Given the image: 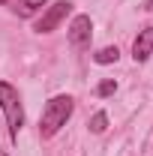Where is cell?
Masks as SVG:
<instances>
[{
  "label": "cell",
  "instance_id": "6da1fadb",
  "mask_svg": "<svg viewBox=\"0 0 153 156\" xmlns=\"http://www.w3.org/2000/svg\"><path fill=\"white\" fill-rule=\"evenodd\" d=\"M72 108H75L72 96H51L42 108V117H39V135L42 138L57 135V129L66 126V120L72 117Z\"/></svg>",
  "mask_w": 153,
  "mask_h": 156
},
{
  "label": "cell",
  "instance_id": "7a4b0ae2",
  "mask_svg": "<svg viewBox=\"0 0 153 156\" xmlns=\"http://www.w3.org/2000/svg\"><path fill=\"white\" fill-rule=\"evenodd\" d=\"M0 108L6 114V126H9V135L18 138L21 126H24V108H21V96L18 90L6 81H0Z\"/></svg>",
  "mask_w": 153,
  "mask_h": 156
},
{
  "label": "cell",
  "instance_id": "3957f363",
  "mask_svg": "<svg viewBox=\"0 0 153 156\" xmlns=\"http://www.w3.org/2000/svg\"><path fill=\"white\" fill-rule=\"evenodd\" d=\"M72 12V3L69 0H57V3H51L45 12H42V18L36 21V33H51V30H57V24L66 15Z\"/></svg>",
  "mask_w": 153,
  "mask_h": 156
},
{
  "label": "cell",
  "instance_id": "277c9868",
  "mask_svg": "<svg viewBox=\"0 0 153 156\" xmlns=\"http://www.w3.org/2000/svg\"><path fill=\"white\" fill-rule=\"evenodd\" d=\"M90 36H93V21H90V15H75L72 24H69V45L72 48H87L90 45Z\"/></svg>",
  "mask_w": 153,
  "mask_h": 156
},
{
  "label": "cell",
  "instance_id": "5b68a950",
  "mask_svg": "<svg viewBox=\"0 0 153 156\" xmlns=\"http://www.w3.org/2000/svg\"><path fill=\"white\" fill-rule=\"evenodd\" d=\"M150 54H153V27H144L138 33V39H135V45H132V57H135V63H141Z\"/></svg>",
  "mask_w": 153,
  "mask_h": 156
},
{
  "label": "cell",
  "instance_id": "8992f818",
  "mask_svg": "<svg viewBox=\"0 0 153 156\" xmlns=\"http://www.w3.org/2000/svg\"><path fill=\"white\" fill-rule=\"evenodd\" d=\"M45 3H48V0H15V6H12V9L18 12L21 18H30V15H36Z\"/></svg>",
  "mask_w": 153,
  "mask_h": 156
},
{
  "label": "cell",
  "instance_id": "52a82bcc",
  "mask_svg": "<svg viewBox=\"0 0 153 156\" xmlns=\"http://www.w3.org/2000/svg\"><path fill=\"white\" fill-rule=\"evenodd\" d=\"M117 57H120L117 45H108V48H99V51L93 54V60L99 63V66H108V63H117Z\"/></svg>",
  "mask_w": 153,
  "mask_h": 156
},
{
  "label": "cell",
  "instance_id": "ba28073f",
  "mask_svg": "<svg viewBox=\"0 0 153 156\" xmlns=\"http://www.w3.org/2000/svg\"><path fill=\"white\" fill-rule=\"evenodd\" d=\"M105 129H108V114H105V111H96V114L90 117V132L99 135V132H105Z\"/></svg>",
  "mask_w": 153,
  "mask_h": 156
},
{
  "label": "cell",
  "instance_id": "9c48e42d",
  "mask_svg": "<svg viewBox=\"0 0 153 156\" xmlns=\"http://www.w3.org/2000/svg\"><path fill=\"white\" fill-rule=\"evenodd\" d=\"M114 90H117V81H114V78H105V81L96 87V96H111Z\"/></svg>",
  "mask_w": 153,
  "mask_h": 156
},
{
  "label": "cell",
  "instance_id": "30bf717a",
  "mask_svg": "<svg viewBox=\"0 0 153 156\" xmlns=\"http://www.w3.org/2000/svg\"><path fill=\"white\" fill-rule=\"evenodd\" d=\"M147 6H150V9H153V0H147Z\"/></svg>",
  "mask_w": 153,
  "mask_h": 156
},
{
  "label": "cell",
  "instance_id": "8fae6325",
  "mask_svg": "<svg viewBox=\"0 0 153 156\" xmlns=\"http://www.w3.org/2000/svg\"><path fill=\"white\" fill-rule=\"evenodd\" d=\"M0 3H9V0H0Z\"/></svg>",
  "mask_w": 153,
  "mask_h": 156
}]
</instances>
